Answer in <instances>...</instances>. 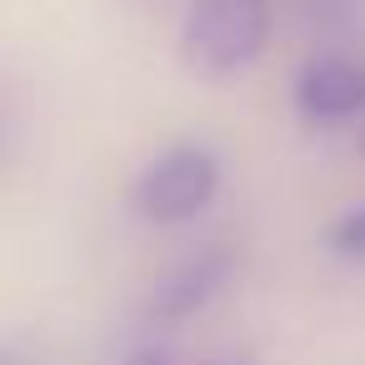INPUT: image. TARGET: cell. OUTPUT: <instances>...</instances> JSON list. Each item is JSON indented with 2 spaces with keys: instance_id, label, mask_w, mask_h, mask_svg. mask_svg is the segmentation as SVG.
<instances>
[{
  "instance_id": "1",
  "label": "cell",
  "mask_w": 365,
  "mask_h": 365,
  "mask_svg": "<svg viewBox=\"0 0 365 365\" xmlns=\"http://www.w3.org/2000/svg\"><path fill=\"white\" fill-rule=\"evenodd\" d=\"M270 41V0H190L180 26V61L200 81L240 76Z\"/></svg>"
},
{
  "instance_id": "2",
  "label": "cell",
  "mask_w": 365,
  "mask_h": 365,
  "mask_svg": "<svg viewBox=\"0 0 365 365\" xmlns=\"http://www.w3.org/2000/svg\"><path fill=\"white\" fill-rule=\"evenodd\" d=\"M215 190H220L215 150H205V145H170L130 185V205L150 225H185V220H195L215 200Z\"/></svg>"
},
{
  "instance_id": "6",
  "label": "cell",
  "mask_w": 365,
  "mask_h": 365,
  "mask_svg": "<svg viewBox=\"0 0 365 365\" xmlns=\"http://www.w3.org/2000/svg\"><path fill=\"white\" fill-rule=\"evenodd\" d=\"M305 11H310V21H315V26L340 31V26H350V21H355L360 0H305Z\"/></svg>"
},
{
  "instance_id": "4",
  "label": "cell",
  "mask_w": 365,
  "mask_h": 365,
  "mask_svg": "<svg viewBox=\"0 0 365 365\" xmlns=\"http://www.w3.org/2000/svg\"><path fill=\"white\" fill-rule=\"evenodd\" d=\"M295 110L310 125H340V120L365 115V61L310 56L295 76Z\"/></svg>"
},
{
  "instance_id": "3",
  "label": "cell",
  "mask_w": 365,
  "mask_h": 365,
  "mask_svg": "<svg viewBox=\"0 0 365 365\" xmlns=\"http://www.w3.org/2000/svg\"><path fill=\"white\" fill-rule=\"evenodd\" d=\"M235 275V250L230 245H200L195 255H185L180 265H170L155 290H150V305H145V320L150 325H180L190 320L195 310H205Z\"/></svg>"
},
{
  "instance_id": "8",
  "label": "cell",
  "mask_w": 365,
  "mask_h": 365,
  "mask_svg": "<svg viewBox=\"0 0 365 365\" xmlns=\"http://www.w3.org/2000/svg\"><path fill=\"white\" fill-rule=\"evenodd\" d=\"M0 365H16V360H11V355H0Z\"/></svg>"
},
{
  "instance_id": "10",
  "label": "cell",
  "mask_w": 365,
  "mask_h": 365,
  "mask_svg": "<svg viewBox=\"0 0 365 365\" xmlns=\"http://www.w3.org/2000/svg\"><path fill=\"white\" fill-rule=\"evenodd\" d=\"M210 365H235V360H210Z\"/></svg>"
},
{
  "instance_id": "5",
  "label": "cell",
  "mask_w": 365,
  "mask_h": 365,
  "mask_svg": "<svg viewBox=\"0 0 365 365\" xmlns=\"http://www.w3.org/2000/svg\"><path fill=\"white\" fill-rule=\"evenodd\" d=\"M325 245H330V255H340V260H365V200L330 220Z\"/></svg>"
},
{
  "instance_id": "7",
  "label": "cell",
  "mask_w": 365,
  "mask_h": 365,
  "mask_svg": "<svg viewBox=\"0 0 365 365\" xmlns=\"http://www.w3.org/2000/svg\"><path fill=\"white\" fill-rule=\"evenodd\" d=\"M120 365H170V355H165V345H145V350L125 355Z\"/></svg>"
},
{
  "instance_id": "9",
  "label": "cell",
  "mask_w": 365,
  "mask_h": 365,
  "mask_svg": "<svg viewBox=\"0 0 365 365\" xmlns=\"http://www.w3.org/2000/svg\"><path fill=\"white\" fill-rule=\"evenodd\" d=\"M360 155H365V130H360Z\"/></svg>"
}]
</instances>
